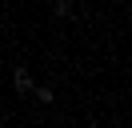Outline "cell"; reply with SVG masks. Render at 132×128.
<instances>
[{"mask_svg":"<svg viewBox=\"0 0 132 128\" xmlns=\"http://www.w3.org/2000/svg\"><path fill=\"white\" fill-rule=\"evenodd\" d=\"M36 100H40V104H52V88H36Z\"/></svg>","mask_w":132,"mask_h":128,"instance_id":"cell-2","label":"cell"},{"mask_svg":"<svg viewBox=\"0 0 132 128\" xmlns=\"http://www.w3.org/2000/svg\"><path fill=\"white\" fill-rule=\"evenodd\" d=\"M12 84H16L20 92H28V88H32V76H28V68H16V72H12Z\"/></svg>","mask_w":132,"mask_h":128,"instance_id":"cell-1","label":"cell"}]
</instances>
